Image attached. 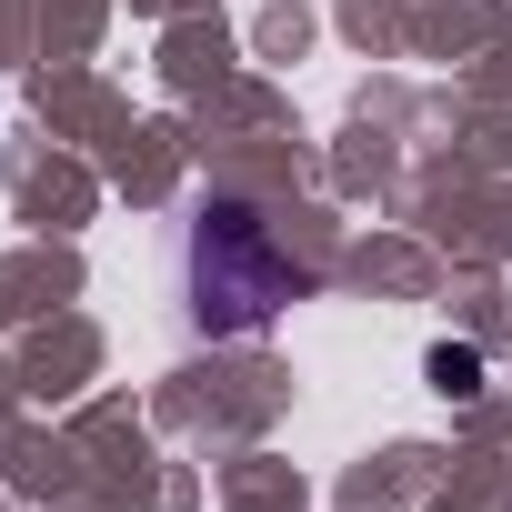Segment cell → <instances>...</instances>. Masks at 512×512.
I'll list each match as a JSON object with an SVG mask.
<instances>
[{
  "label": "cell",
  "instance_id": "7a4b0ae2",
  "mask_svg": "<svg viewBox=\"0 0 512 512\" xmlns=\"http://www.w3.org/2000/svg\"><path fill=\"white\" fill-rule=\"evenodd\" d=\"M432 382H442V392H482V352L442 342V352H432Z\"/></svg>",
  "mask_w": 512,
  "mask_h": 512
},
{
  "label": "cell",
  "instance_id": "6da1fadb",
  "mask_svg": "<svg viewBox=\"0 0 512 512\" xmlns=\"http://www.w3.org/2000/svg\"><path fill=\"white\" fill-rule=\"evenodd\" d=\"M292 292H302V272L272 251V231L241 201H211L201 231H191V312L211 332H251V322H272Z\"/></svg>",
  "mask_w": 512,
  "mask_h": 512
}]
</instances>
